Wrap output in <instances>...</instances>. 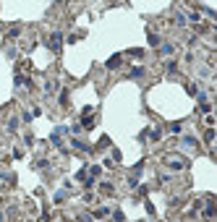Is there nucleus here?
<instances>
[{
    "label": "nucleus",
    "instance_id": "nucleus-3",
    "mask_svg": "<svg viewBox=\"0 0 217 222\" xmlns=\"http://www.w3.org/2000/svg\"><path fill=\"white\" fill-rule=\"evenodd\" d=\"M149 44H160V37L157 34H149Z\"/></svg>",
    "mask_w": 217,
    "mask_h": 222
},
{
    "label": "nucleus",
    "instance_id": "nucleus-1",
    "mask_svg": "<svg viewBox=\"0 0 217 222\" xmlns=\"http://www.w3.org/2000/svg\"><path fill=\"white\" fill-rule=\"evenodd\" d=\"M118 65H120V58H110L107 60V68H118Z\"/></svg>",
    "mask_w": 217,
    "mask_h": 222
},
{
    "label": "nucleus",
    "instance_id": "nucleus-2",
    "mask_svg": "<svg viewBox=\"0 0 217 222\" xmlns=\"http://www.w3.org/2000/svg\"><path fill=\"white\" fill-rule=\"evenodd\" d=\"M50 44H52V47L58 50V47H60V34H52V39H50Z\"/></svg>",
    "mask_w": 217,
    "mask_h": 222
}]
</instances>
